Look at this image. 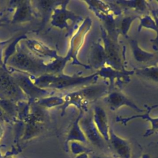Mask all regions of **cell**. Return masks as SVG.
Instances as JSON below:
<instances>
[{
    "mask_svg": "<svg viewBox=\"0 0 158 158\" xmlns=\"http://www.w3.org/2000/svg\"><path fill=\"white\" fill-rule=\"evenodd\" d=\"M137 19H139L138 15H128L123 17L121 21L120 24L118 26V30L120 34H121L125 38L128 37V33L131 28V24L133 22Z\"/></svg>",
    "mask_w": 158,
    "mask_h": 158,
    "instance_id": "2e32d148",
    "label": "cell"
},
{
    "mask_svg": "<svg viewBox=\"0 0 158 158\" xmlns=\"http://www.w3.org/2000/svg\"><path fill=\"white\" fill-rule=\"evenodd\" d=\"M6 158H13L12 156H8V157H6ZM24 158H27V157H24Z\"/></svg>",
    "mask_w": 158,
    "mask_h": 158,
    "instance_id": "cb8c5ba5",
    "label": "cell"
},
{
    "mask_svg": "<svg viewBox=\"0 0 158 158\" xmlns=\"http://www.w3.org/2000/svg\"><path fill=\"white\" fill-rule=\"evenodd\" d=\"M0 83L2 86L6 89L9 93H14L15 92V86L10 79L9 77L3 75L0 77Z\"/></svg>",
    "mask_w": 158,
    "mask_h": 158,
    "instance_id": "d6986e66",
    "label": "cell"
},
{
    "mask_svg": "<svg viewBox=\"0 0 158 158\" xmlns=\"http://www.w3.org/2000/svg\"><path fill=\"white\" fill-rule=\"evenodd\" d=\"M77 91L84 107L87 110L89 104L105 96L109 93V86L107 82L93 83L83 86Z\"/></svg>",
    "mask_w": 158,
    "mask_h": 158,
    "instance_id": "277c9868",
    "label": "cell"
},
{
    "mask_svg": "<svg viewBox=\"0 0 158 158\" xmlns=\"http://www.w3.org/2000/svg\"><path fill=\"white\" fill-rule=\"evenodd\" d=\"M89 155L90 158H114L112 157V156L107 154V153L95 152L94 151L91 152L90 154H89Z\"/></svg>",
    "mask_w": 158,
    "mask_h": 158,
    "instance_id": "44dd1931",
    "label": "cell"
},
{
    "mask_svg": "<svg viewBox=\"0 0 158 158\" xmlns=\"http://www.w3.org/2000/svg\"><path fill=\"white\" fill-rule=\"evenodd\" d=\"M101 37L106 57V65L116 70H124L122 54L118 43L114 42L107 35L103 27H100Z\"/></svg>",
    "mask_w": 158,
    "mask_h": 158,
    "instance_id": "6da1fadb",
    "label": "cell"
},
{
    "mask_svg": "<svg viewBox=\"0 0 158 158\" xmlns=\"http://www.w3.org/2000/svg\"><path fill=\"white\" fill-rule=\"evenodd\" d=\"M89 64L90 68H94L98 70L106 65V57L103 44L99 40L94 43L89 52Z\"/></svg>",
    "mask_w": 158,
    "mask_h": 158,
    "instance_id": "ba28073f",
    "label": "cell"
},
{
    "mask_svg": "<svg viewBox=\"0 0 158 158\" xmlns=\"http://www.w3.org/2000/svg\"><path fill=\"white\" fill-rule=\"evenodd\" d=\"M83 116L82 112H79L78 117L73 122L69 132L64 144L66 151H68V144L69 142H79L84 144H87L88 142L85 136V135L81 127L80 120Z\"/></svg>",
    "mask_w": 158,
    "mask_h": 158,
    "instance_id": "30bf717a",
    "label": "cell"
},
{
    "mask_svg": "<svg viewBox=\"0 0 158 158\" xmlns=\"http://www.w3.org/2000/svg\"><path fill=\"white\" fill-rule=\"evenodd\" d=\"M74 158H90L88 153H81L78 155L75 156Z\"/></svg>",
    "mask_w": 158,
    "mask_h": 158,
    "instance_id": "7402d4cb",
    "label": "cell"
},
{
    "mask_svg": "<svg viewBox=\"0 0 158 158\" xmlns=\"http://www.w3.org/2000/svg\"><path fill=\"white\" fill-rule=\"evenodd\" d=\"M14 63L15 65L23 69H32L35 67L33 62L30 59H29L27 56L22 54H18L15 57Z\"/></svg>",
    "mask_w": 158,
    "mask_h": 158,
    "instance_id": "e0dca14e",
    "label": "cell"
},
{
    "mask_svg": "<svg viewBox=\"0 0 158 158\" xmlns=\"http://www.w3.org/2000/svg\"><path fill=\"white\" fill-rule=\"evenodd\" d=\"M156 59H155V60L154 62H157L158 63V51L157 52V53H156ZM153 63V62H152Z\"/></svg>",
    "mask_w": 158,
    "mask_h": 158,
    "instance_id": "603a6c76",
    "label": "cell"
},
{
    "mask_svg": "<svg viewBox=\"0 0 158 158\" xmlns=\"http://www.w3.org/2000/svg\"><path fill=\"white\" fill-rule=\"evenodd\" d=\"M99 77L108 80L109 91L113 89V87L117 85L119 87L122 86L123 85L128 83L131 78L130 77L134 75V70H116L110 66L105 65L97 70L96 72Z\"/></svg>",
    "mask_w": 158,
    "mask_h": 158,
    "instance_id": "3957f363",
    "label": "cell"
},
{
    "mask_svg": "<svg viewBox=\"0 0 158 158\" xmlns=\"http://www.w3.org/2000/svg\"><path fill=\"white\" fill-rule=\"evenodd\" d=\"M118 6H122L125 8L131 9L136 11L144 12L147 9V1H124L119 0L113 1Z\"/></svg>",
    "mask_w": 158,
    "mask_h": 158,
    "instance_id": "9a60e30c",
    "label": "cell"
},
{
    "mask_svg": "<svg viewBox=\"0 0 158 158\" xmlns=\"http://www.w3.org/2000/svg\"><path fill=\"white\" fill-rule=\"evenodd\" d=\"M108 144L109 150L112 151L115 158H132V148L129 141L116 135L110 127Z\"/></svg>",
    "mask_w": 158,
    "mask_h": 158,
    "instance_id": "8992f818",
    "label": "cell"
},
{
    "mask_svg": "<svg viewBox=\"0 0 158 158\" xmlns=\"http://www.w3.org/2000/svg\"><path fill=\"white\" fill-rule=\"evenodd\" d=\"M134 74L139 78L158 85V63L153 62L152 64L133 69Z\"/></svg>",
    "mask_w": 158,
    "mask_h": 158,
    "instance_id": "8fae6325",
    "label": "cell"
},
{
    "mask_svg": "<svg viewBox=\"0 0 158 158\" xmlns=\"http://www.w3.org/2000/svg\"><path fill=\"white\" fill-rule=\"evenodd\" d=\"M68 1L64 4V7L56 12L55 17V23L60 28L68 27L69 26L68 20H71L72 23L83 20L82 17L76 15L72 11L66 10V5Z\"/></svg>",
    "mask_w": 158,
    "mask_h": 158,
    "instance_id": "7c38bea8",
    "label": "cell"
},
{
    "mask_svg": "<svg viewBox=\"0 0 158 158\" xmlns=\"http://www.w3.org/2000/svg\"><path fill=\"white\" fill-rule=\"evenodd\" d=\"M71 150L72 153L76 156L81 153L90 154L93 151L86 147L84 144L79 142H71Z\"/></svg>",
    "mask_w": 158,
    "mask_h": 158,
    "instance_id": "ac0fdd59",
    "label": "cell"
},
{
    "mask_svg": "<svg viewBox=\"0 0 158 158\" xmlns=\"http://www.w3.org/2000/svg\"><path fill=\"white\" fill-rule=\"evenodd\" d=\"M129 44L132 51V54L134 59L142 63L152 62H154L156 59V53L146 51L143 49L139 45L137 40L130 39Z\"/></svg>",
    "mask_w": 158,
    "mask_h": 158,
    "instance_id": "4fadbf2b",
    "label": "cell"
},
{
    "mask_svg": "<svg viewBox=\"0 0 158 158\" xmlns=\"http://www.w3.org/2000/svg\"><path fill=\"white\" fill-rule=\"evenodd\" d=\"M104 101L111 110L115 111L119 108L127 106L134 110L141 113L144 110L141 109L126 94L118 90H112L105 96Z\"/></svg>",
    "mask_w": 158,
    "mask_h": 158,
    "instance_id": "5b68a950",
    "label": "cell"
},
{
    "mask_svg": "<svg viewBox=\"0 0 158 158\" xmlns=\"http://www.w3.org/2000/svg\"><path fill=\"white\" fill-rule=\"evenodd\" d=\"M79 123L88 143L103 152L109 149L108 143L103 139L94 123L92 115L82 116Z\"/></svg>",
    "mask_w": 158,
    "mask_h": 158,
    "instance_id": "7a4b0ae2",
    "label": "cell"
},
{
    "mask_svg": "<svg viewBox=\"0 0 158 158\" xmlns=\"http://www.w3.org/2000/svg\"><path fill=\"white\" fill-rule=\"evenodd\" d=\"M157 2H158V1H157Z\"/></svg>",
    "mask_w": 158,
    "mask_h": 158,
    "instance_id": "d4e9b609",
    "label": "cell"
},
{
    "mask_svg": "<svg viewBox=\"0 0 158 158\" xmlns=\"http://www.w3.org/2000/svg\"><path fill=\"white\" fill-rule=\"evenodd\" d=\"M92 118L97 130L103 139L108 143L110 127L105 110L100 106H95L94 108Z\"/></svg>",
    "mask_w": 158,
    "mask_h": 158,
    "instance_id": "9c48e42d",
    "label": "cell"
},
{
    "mask_svg": "<svg viewBox=\"0 0 158 158\" xmlns=\"http://www.w3.org/2000/svg\"><path fill=\"white\" fill-rule=\"evenodd\" d=\"M139 25L138 27V31H141V28H146L152 29L157 33V36L154 40H151L154 43V46H156V49L158 51V23L149 15H146L142 17H139Z\"/></svg>",
    "mask_w": 158,
    "mask_h": 158,
    "instance_id": "5bb4252c",
    "label": "cell"
},
{
    "mask_svg": "<svg viewBox=\"0 0 158 158\" xmlns=\"http://www.w3.org/2000/svg\"><path fill=\"white\" fill-rule=\"evenodd\" d=\"M154 151V148H152L151 150H146L141 154V158H158V149L156 151Z\"/></svg>",
    "mask_w": 158,
    "mask_h": 158,
    "instance_id": "ffe728a7",
    "label": "cell"
},
{
    "mask_svg": "<svg viewBox=\"0 0 158 158\" xmlns=\"http://www.w3.org/2000/svg\"><path fill=\"white\" fill-rule=\"evenodd\" d=\"M144 107H146V112L144 114H139L133 115L129 117L118 116L116 117L115 121L117 122L121 123L124 125H126V124L129 122L136 118H141L143 120H146L149 122L151 125V128L146 130L144 134V137H148L153 135L156 132L158 131V117H152L150 115L151 111L153 109L157 107V105H153L152 106L144 105Z\"/></svg>",
    "mask_w": 158,
    "mask_h": 158,
    "instance_id": "52a82bcc",
    "label": "cell"
}]
</instances>
